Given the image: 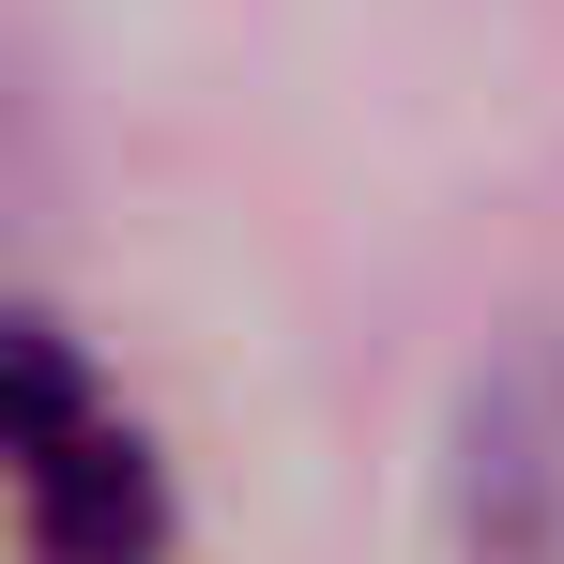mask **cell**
<instances>
[{"mask_svg":"<svg viewBox=\"0 0 564 564\" xmlns=\"http://www.w3.org/2000/svg\"><path fill=\"white\" fill-rule=\"evenodd\" d=\"M458 564H564V336L503 351L458 412Z\"/></svg>","mask_w":564,"mask_h":564,"instance_id":"7a4b0ae2","label":"cell"},{"mask_svg":"<svg viewBox=\"0 0 564 564\" xmlns=\"http://www.w3.org/2000/svg\"><path fill=\"white\" fill-rule=\"evenodd\" d=\"M0 534L15 564H169V473L62 321H0Z\"/></svg>","mask_w":564,"mask_h":564,"instance_id":"6da1fadb","label":"cell"}]
</instances>
